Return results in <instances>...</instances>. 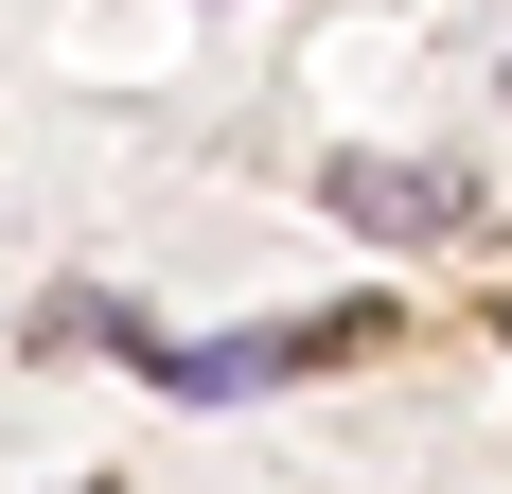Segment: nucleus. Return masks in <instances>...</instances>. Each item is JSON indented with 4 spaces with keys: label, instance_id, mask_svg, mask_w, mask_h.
Returning <instances> with one entry per match:
<instances>
[{
    "label": "nucleus",
    "instance_id": "nucleus-1",
    "mask_svg": "<svg viewBox=\"0 0 512 494\" xmlns=\"http://www.w3.org/2000/svg\"><path fill=\"white\" fill-rule=\"evenodd\" d=\"M318 195L354 212V230H442V212H460V177H407V159H336Z\"/></svg>",
    "mask_w": 512,
    "mask_h": 494
}]
</instances>
